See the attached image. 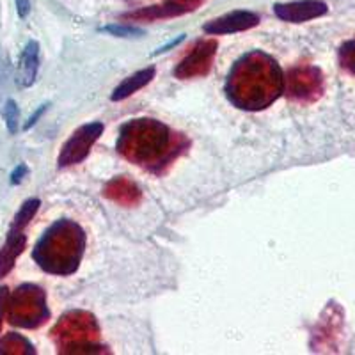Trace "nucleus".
Instances as JSON below:
<instances>
[{
    "label": "nucleus",
    "instance_id": "obj_1",
    "mask_svg": "<svg viewBox=\"0 0 355 355\" xmlns=\"http://www.w3.org/2000/svg\"><path fill=\"white\" fill-rule=\"evenodd\" d=\"M284 91V77L277 62L259 50L242 57L231 69L226 94L243 110H261L274 103Z\"/></svg>",
    "mask_w": 355,
    "mask_h": 355
},
{
    "label": "nucleus",
    "instance_id": "obj_2",
    "mask_svg": "<svg viewBox=\"0 0 355 355\" xmlns=\"http://www.w3.org/2000/svg\"><path fill=\"white\" fill-rule=\"evenodd\" d=\"M187 141L155 119H133L123 125L117 150L137 166L158 171L185 150Z\"/></svg>",
    "mask_w": 355,
    "mask_h": 355
},
{
    "label": "nucleus",
    "instance_id": "obj_3",
    "mask_svg": "<svg viewBox=\"0 0 355 355\" xmlns=\"http://www.w3.org/2000/svg\"><path fill=\"white\" fill-rule=\"evenodd\" d=\"M84 249V230L71 220H59L41 236L33 256L43 270L69 275L80 265Z\"/></svg>",
    "mask_w": 355,
    "mask_h": 355
},
{
    "label": "nucleus",
    "instance_id": "obj_4",
    "mask_svg": "<svg viewBox=\"0 0 355 355\" xmlns=\"http://www.w3.org/2000/svg\"><path fill=\"white\" fill-rule=\"evenodd\" d=\"M53 338L61 348V352L68 354H89L96 350V341L100 336V327L93 315H89L85 311H73L62 316L61 322L57 323L52 331Z\"/></svg>",
    "mask_w": 355,
    "mask_h": 355
},
{
    "label": "nucleus",
    "instance_id": "obj_5",
    "mask_svg": "<svg viewBox=\"0 0 355 355\" xmlns=\"http://www.w3.org/2000/svg\"><path fill=\"white\" fill-rule=\"evenodd\" d=\"M9 320L12 325L25 329L40 327L49 318L46 295L36 284H24L9 297Z\"/></svg>",
    "mask_w": 355,
    "mask_h": 355
},
{
    "label": "nucleus",
    "instance_id": "obj_6",
    "mask_svg": "<svg viewBox=\"0 0 355 355\" xmlns=\"http://www.w3.org/2000/svg\"><path fill=\"white\" fill-rule=\"evenodd\" d=\"M284 87L295 101H315L323 93V75L315 66H299L288 73Z\"/></svg>",
    "mask_w": 355,
    "mask_h": 355
},
{
    "label": "nucleus",
    "instance_id": "obj_7",
    "mask_svg": "<svg viewBox=\"0 0 355 355\" xmlns=\"http://www.w3.org/2000/svg\"><path fill=\"white\" fill-rule=\"evenodd\" d=\"M101 133H103V125L101 123H89V125L80 126L66 141V144L62 146L59 158H57V166L69 167L85 160V157H87L89 151H91V148H93V144L98 141Z\"/></svg>",
    "mask_w": 355,
    "mask_h": 355
},
{
    "label": "nucleus",
    "instance_id": "obj_8",
    "mask_svg": "<svg viewBox=\"0 0 355 355\" xmlns=\"http://www.w3.org/2000/svg\"><path fill=\"white\" fill-rule=\"evenodd\" d=\"M215 53H217V41H199L194 49H192V52L178 64V68L174 69V75L178 78H182V80L194 77H205L206 73L210 71Z\"/></svg>",
    "mask_w": 355,
    "mask_h": 355
},
{
    "label": "nucleus",
    "instance_id": "obj_9",
    "mask_svg": "<svg viewBox=\"0 0 355 355\" xmlns=\"http://www.w3.org/2000/svg\"><path fill=\"white\" fill-rule=\"evenodd\" d=\"M274 11L277 18L290 24H302V21L315 20L327 12V4L322 0H297L288 4H275Z\"/></svg>",
    "mask_w": 355,
    "mask_h": 355
},
{
    "label": "nucleus",
    "instance_id": "obj_10",
    "mask_svg": "<svg viewBox=\"0 0 355 355\" xmlns=\"http://www.w3.org/2000/svg\"><path fill=\"white\" fill-rule=\"evenodd\" d=\"M259 24V17L256 12L250 11H233L227 12L224 17L211 20L210 24L205 25V33L211 36H220V34H233L242 33L247 28H252Z\"/></svg>",
    "mask_w": 355,
    "mask_h": 355
},
{
    "label": "nucleus",
    "instance_id": "obj_11",
    "mask_svg": "<svg viewBox=\"0 0 355 355\" xmlns=\"http://www.w3.org/2000/svg\"><path fill=\"white\" fill-rule=\"evenodd\" d=\"M40 71V43L28 41L18 61L17 82L21 87H31L36 82Z\"/></svg>",
    "mask_w": 355,
    "mask_h": 355
},
{
    "label": "nucleus",
    "instance_id": "obj_12",
    "mask_svg": "<svg viewBox=\"0 0 355 355\" xmlns=\"http://www.w3.org/2000/svg\"><path fill=\"white\" fill-rule=\"evenodd\" d=\"M25 243H27V239L21 231L9 230L8 240L0 247V279L6 277L12 270L17 258L24 252Z\"/></svg>",
    "mask_w": 355,
    "mask_h": 355
},
{
    "label": "nucleus",
    "instance_id": "obj_13",
    "mask_svg": "<svg viewBox=\"0 0 355 355\" xmlns=\"http://www.w3.org/2000/svg\"><path fill=\"white\" fill-rule=\"evenodd\" d=\"M105 196L112 201L125 206H133L141 201V190L135 183H132L126 178H114L112 182L107 183Z\"/></svg>",
    "mask_w": 355,
    "mask_h": 355
},
{
    "label": "nucleus",
    "instance_id": "obj_14",
    "mask_svg": "<svg viewBox=\"0 0 355 355\" xmlns=\"http://www.w3.org/2000/svg\"><path fill=\"white\" fill-rule=\"evenodd\" d=\"M153 77H155V68L141 69V71H137L135 75H132V77L125 78L121 84L117 85V87L114 89V93L110 98H112V101L126 100V98L132 96L133 93H137L139 89H142L144 85L150 84V82L153 80Z\"/></svg>",
    "mask_w": 355,
    "mask_h": 355
},
{
    "label": "nucleus",
    "instance_id": "obj_15",
    "mask_svg": "<svg viewBox=\"0 0 355 355\" xmlns=\"http://www.w3.org/2000/svg\"><path fill=\"white\" fill-rule=\"evenodd\" d=\"M40 199H28V201H25L24 205H21L20 211H18L17 215H15V218H12V224H11V230H18V231H24V227L27 226L28 222L33 220L34 215L37 214V210H40Z\"/></svg>",
    "mask_w": 355,
    "mask_h": 355
},
{
    "label": "nucleus",
    "instance_id": "obj_16",
    "mask_svg": "<svg viewBox=\"0 0 355 355\" xmlns=\"http://www.w3.org/2000/svg\"><path fill=\"white\" fill-rule=\"evenodd\" d=\"M0 354H34V350L25 338L9 334L0 341Z\"/></svg>",
    "mask_w": 355,
    "mask_h": 355
},
{
    "label": "nucleus",
    "instance_id": "obj_17",
    "mask_svg": "<svg viewBox=\"0 0 355 355\" xmlns=\"http://www.w3.org/2000/svg\"><path fill=\"white\" fill-rule=\"evenodd\" d=\"M4 121L8 126V132L11 135L18 133L20 130V109H18L17 101L8 100L4 105Z\"/></svg>",
    "mask_w": 355,
    "mask_h": 355
},
{
    "label": "nucleus",
    "instance_id": "obj_18",
    "mask_svg": "<svg viewBox=\"0 0 355 355\" xmlns=\"http://www.w3.org/2000/svg\"><path fill=\"white\" fill-rule=\"evenodd\" d=\"M339 62H341V66L347 71L355 75V40L348 41V43L341 46V50H339Z\"/></svg>",
    "mask_w": 355,
    "mask_h": 355
},
{
    "label": "nucleus",
    "instance_id": "obj_19",
    "mask_svg": "<svg viewBox=\"0 0 355 355\" xmlns=\"http://www.w3.org/2000/svg\"><path fill=\"white\" fill-rule=\"evenodd\" d=\"M103 31L114 34V36H121V37H132V36H141L142 31L141 28H133V27H121V25H112V27H105Z\"/></svg>",
    "mask_w": 355,
    "mask_h": 355
},
{
    "label": "nucleus",
    "instance_id": "obj_20",
    "mask_svg": "<svg viewBox=\"0 0 355 355\" xmlns=\"http://www.w3.org/2000/svg\"><path fill=\"white\" fill-rule=\"evenodd\" d=\"M202 0H167V4L173 6L180 15H183V12L187 11H192V9L198 8Z\"/></svg>",
    "mask_w": 355,
    "mask_h": 355
},
{
    "label": "nucleus",
    "instance_id": "obj_21",
    "mask_svg": "<svg viewBox=\"0 0 355 355\" xmlns=\"http://www.w3.org/2000/svg\"><path fill=\"white\" fill-rule=\"evenodd\" d=\"M9 304V291L8 288H0V329H2V320H4L6 309Z\"/></svg>",
    "mask_w": 355,
    "mask_h": 355
},
{
    "label": "nucleus",
    "instance_id": "obj_22",
    "mask_svg": "<svg viewBox=\"0 0 355 355\" xmlns=\"http://www.w3.org/2000/svg\"><path fill=\"white\" fill-rule=\"evenodd\" d=\"M27 173H28L27 166H25V164H20V166H18L15 171H12V174H11V183H12V185H18V183H21V180H24V176Z\"/></svg>",
    "mask_w": 355,
    "mask_h": 355
},
{
    "label": "nucleus",
    "instance_id": "obj_23",
    "mask_svg": "<svg viewBox=\"0 0 355 355\" xmlns=\"http://www.w3.org/2000/svg\"><path fill=\"white\" fill-rule=\"evenodd\" d=\"M15 4H17V11L18 17L25 18L31 11V0H15Z\"/></svg>",
    "mask_w": 355,
    "mask_h": 355
},
{
    "label": "nucleus",
    "instance_id": "obj_24",
    "mask_svg": "<svg viewBox=\"0 0 355 355\" xmlns=\"http://www.w3.org/2000/svg\"><path fill=\"white\" fill-rule=\"evenodd\" d=\"M46 107H49V105H41V107H40V109H37V112H34V116H33V117H31V119H28V121H27V123H25L24 130H28V128H33V126H34V125H36V123H37V119H40V117H41V116H43V112H44V110H46Z\"/></svg>",
    "mask_w": 355,
    "mask_h": 355
},
{
    "label": "nucleus",
    "instance_id": "obj_25",
    "mask_svg": "<svg viewBox=\"0 0 355 355\" xmlns=\"http://www.w3.org/2000/svg\"><path fill=\"white\" fill-rule=\"evenodd\" d=\"M0 75H2V57H0Z\"/></svg>",
    "mask_w": 355,
    "mask_h": 355
}]
</instances>
